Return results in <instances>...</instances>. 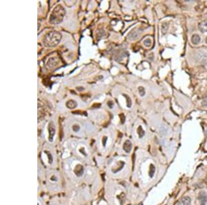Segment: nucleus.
<instances>
[{
	"mask_svg": "<svg viewBox=\"0 0 207 205\" xmlns=\"http://www.w3.org/2000/svg\"><path fill=\"white\" fill-rule=\"evenodd\" d=\"M132 149V144L130 140L125 141L123 144V149L126 153H129Z\"/></svg>",
	"mask_w": 207,
	"mask_h": 205,
	"instance_id": "10",
	"label": "nucleus"
},
{
	"mask_svg": "<svg viewBox=\"0 0 207 205\" xmlns=\"http://www.w3.org/2000/svg\"><path fill=\"white\" fill-rule=\"evenodd\" d=\"M59 63H60V60L57 58H52L48 60V66L50 68H55L58 66Z\"/></svg>",
	"mask_w": 207,
	"mask_h": 205,
	"instance_id": "6",
	"label": "nucleus"
},
{
	"mask_svg": "<svg viewBox=\"0 0 207 205\" xmlns=\"http://www.w3.org/2000/svg\"><path fill=\"white\" fill-rule=\"evenodd\" d=\"M205 42H206V43L207 44V37H206V40H205Z\"/></svg>",
	"mask_w": 207,
	"mask_h": 205,
	"instance_id": "22",
	"label": "nucleus"
},
{
	"mask_svg": "<svg viewBox=\"0 0 207 205\" xmlns=\"http://www.w3.org/2000/svg\"><path fill=\"white\" fill-rule=\"evenodd\" d=\"M202 105L203 106L207 107V98L205 99L204 100H203V102H202Z\"/></svg>",
	"mask_w": 207,
	"mask_h": 205,
	"instance_id": "21",
	"label": "nucleus"
},
{
	"mask_svg": "<svg viewBox=\"0 0 207 205\" xmlns=\"http://www.w3.org/2000/svg\"><path fill=\"white\" fill-rule=\"evenodd\" d=\"M62 35L59 32L50 31L44 38V44L46 47H55L60 43Z\"/></svg>",
	"mask_w": 207,
	"mask_h": 205,
	"instance_id": "1",
	"label": "nucleus"
},
{
	"mask_svg": "<svg viewBox=\"0 0 207 205\" xmlns=\"http://www.w3.org/2000/svg\"><path fill=\"white\" fill-rule=\"evenodd\" d=\"M190 41H191L192 44L194 45H198L201 41V37L199 36L197 34H194L192 35L191 38H190Z\"/></svg>",
	"mask_w": 207,
	"mask_h": 205,
	"instance_id": "12",
	"label": "nucleus"
},
{
	"mask_svg": "<svg viewBox=\"0 0 207 205\" xmlns=\"http://www.w3.org/2000/svg\"><path fill=\"white\" fill-rule=\"evenodd\" d=\"M177 205H191V199L188 196L183 197L179 201Z\"/></svg>",
	"mask_w": 207,
	"mask_h": 205,
	"instance_id": "9",
	"label": "nucleus"
},
{
	"mask_svg": "<svg viewBox=\"0 0 207 205\" xmlns=\"http://www.w3.org/2000/svg\"><path fill=\"white\" fill-rule=\"evenodd\" d=\"M73 172H74L75 175L77 177H80L83 175L84 172V167L80 165V164H77L76 167H75L74 170H73Z\"/></svg>",
	"mask_w": 207,
	"mask_h": 205,
	"instance_id": "7",
	"label": "nucleus"
},
{
	"mask_svg": "<svg viewBox=\"0 0 207 205\" xmlns=\"http://www.w3.org/2000/svg\"><path fill=\"white\" fill-rule=\"evenodd\" d=\"M141 35V32H140V29H136V30H133L129 35L128 36V38L131 41H134V40H137L140 37Z\"/></svg>",
	"mask_w": 207,
	"mask_h": 205,
	"instance_id": "4",
	"label": "nucleus"
},
{
	"mask_svg": "<svg viewBox=\"0 0 207 205\" xmlns=\"http://www.w3.org/2000/svg\"><path fill=\"white\" fill-rule=\"evenodd\" d=\"M199 30L202 32H207V19H205L199 24Z\"/></svg>",
	"mask_w": 207,
	"mask_h": 205,
	"instance_id": "11",
	"label": "nucleus"
},
{
	"mask_svg": "<svg viewBox=\"0 0 207 205\" xmlns=\"http://www.w3.org/2000/svg\"><path fill=\"white\" fill-rule=\"evenodd\" d=\"M49 180L51 182H58V177L56 176V175H55V174H52V175L49 177Z\"/></svg>",
	"mask_w": 207,
	"mask_h": 205,
	"instance_id": "16",
	"label": "nucleus"
},
{
	"mask_svg": "<svg viewBox=\"0 0 207 205\" xmlns=\"http://www.w3.org/2000/svg\"><path fill=\"white\" fill-rule=\"evenodd\" d=\"M155 171V168L154 165H153V164H151V166H150V172H149V175L151 178H152L153 175H154Z\"/></svg>",
	"mask_w": 207,
	"mask_h": 205,
	"instance_id": "15",
	"label": "nucleus"
},
{
	"mask_svg": "<svg viewBox=\"0 0 207 205\" xmlns=\"http://www.w3.org/2000/svg\"><path fill=\"white\" fill-rule=\"evenodd\" d=\"M79 129H80V128H79V125L75 124L73 126V130L75 131V132H77V131H79Z\"/></svg>",
	"mask_w": 207,
	"mask_h": 205,
	"instance_id": "20",
	"label": "nucleus"
},
{
	"mask_svg": "<svg viewBox=\"0 0 207 205\" xmlns=\"http://www.w3.org/2000/svg\"><path fill=\"white\" fill-rule=\"evenodd\" d=\"M151 44H152V42H151V39H146L144 41V44L146 46V47H150L151 46Z\"/></svg>",
	"mask_w": 207,
	"mask_h": 205,
	"instance_id": "19",
	"label": "nucleus"
},
{
	"mask_svg": "<svg viewBox=\"0 0 207 205\" xmlns=\"http://www.w3.org/2000/svg\"><path fill=\"white\" fill-rule=\"evenodd\" d=\"M65 14H66V11L62 6L60 5L55 6L50 14V23L52 24H60L63 21Z\"/></svg>",
	"mask_w": 207,
	"mask_h": 205,
	"instance_id": "2",
	"label": "nucleus"
},
{
	"mask_svg": "<svg viewBox=\"0 0 207 205\" xmlns=\"http://www.w3.org/2000/svg\"><path fill=\"white\" fill-rule=\"evenodd\" d=\"M138 134H139V137L140 138H142L143 136H144V131L142 129V126H139V128H138Z\"/></svg>",
	"mask_w": 207,
	"mask_h": 205,
	"instance_id": "18",
	"label": "nucleus"
},
{
	"mask_svg": "<svg viewBox=\"0 0 207 205\" xmlns=\"http://www.w3.org/2000/svg\"><path fill=\"white\" fill-rule=\"evenodd\" d=\"M48 132H49V141L53 142V137H54L55 133V126L53 122H50L49 124V126H48Z\"/></svg>",
	"mask_w": 207,
	"mask_h": 205,
	"instance_id": "8",
	"label": "nucleus"
},
{
	"mask_svg": "<svg viewBox=\"0 0 207 205\" xmlns=\"http://www.w3.org/2000/svg\"><path fill=\"white\" fill-rule=\"evenodd\" d=\"M195 60L200 64L207 67V52L200 50L195 55Z\"/></svg>",
	"mask_w": 207,
	"mask_h": 205,
	"instance_id": "3",
	"label": "nucleus"
},
{
	"mask_svg": "<svg viewBox=\"0 0 207 205\" xmlns=\"http://www.w3.org/2000/svg\"><path fill=\"white\" fill-rule=\"evenodd\" d=\"M138 91H139L140 95H141L142 97H143V96L146 94V91H145L144 88L143 87H140L139 88H138Z\"/></svg>",
	"mask_w": 207,
	"mask_h": 205,
	"instance_id": "17",
	"label": "nucleus"
},
{
	"mask_svg": "<svg viewBox=\"0 0 207 205\" xmlns=\"http://www.w3.org/2000/svg\"><path fill=\"white\" fill-rule=\"evenodd\" d=\"M199 201L201 205H206L207 202V194L205 191H200L198 196Z\"/></svg>",
	"mask_w": 207,
	"mask_h": 205,
	"instance_id": "5",
	"label": "nucleus"
},
{
	"mask_svg": "<svg viewBox=\"0 0 207 205\" xmlns=\"http://www.w3.org/2000/svg\"><path fill=\"white\" fill-rule=\"evenodd\" d=\"M77 106V103L76 101L75 100H71L66 102V106H67L68 108H70V109H73V108H76Z\"/></svg>",
	"mask_w": 207,
	"mask_h": 205,
	"instance_id": "13",
	"label": "nucleus"
},
{
	"mask_svg": "<svg viewBox=\"0 0 207 205\" xmlns=\"http://www.w3.org/2000/svg\"><path fill=\"white\" fill-rule=\"evenodd\" d=\"M169 24L167 22L162 23V24L161 25V31L163 33V35H165L167 33L168 30H169Z\"/></svg>",
	"mask_w": 207,
	"mask_h": 205,
	"instance_id": "14",
	"label": "nucleus"
}]
</instances>
